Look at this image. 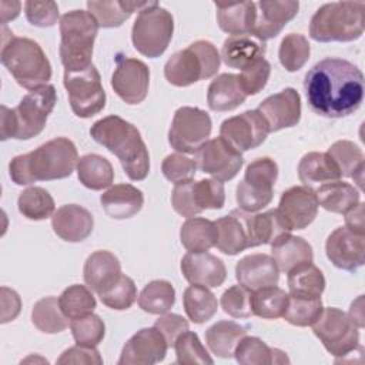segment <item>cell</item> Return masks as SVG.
Listing matches in <instances>:
<instances>
[{"label": "cell", "instance_id": "6da1fadb", "mask_svg": "<svg viewBox=\"0 0 365 365\" xmlns=\"http://www.w3.org/2000/svg\"><path fill=\"white\" fill-rule=\"evenodd\" d=\"M304 90L315 114L342 118L354 114L364 101V74L348 60L327 57L308 70Z\"/></svg>", "mask_w": 365, "mask_h": 365}, {"label": "cell", "instance_id": "7a4b0ae2", "mask_svg": "<svg viewBox=\"0 0 365 365\" xmlns=\"http://www.w3.org/2000/svg\"><path fill=\"white\" fill-rule=\"evenodd\" d=\"M77 163L76 144L66 137H57L27 154L13 157L9 174L14 184L30 185L37 181L67 178L76 170Z\"/></svg>", "mask_w": 365, "mask_h": 365}, {"label": "cell", "instance_id": "3957f363", "mask_svg": "<svg viewBox=\"0 0 365 365\" xmlns=\"http://www.w3.org/2000/svg\"><path fill=\"white\" fill-rule=\"evenodd\" d=\"M90 135L120 160L130 180L141 181L147 178L150 173V154L134 124L118 115H107L91 125Z\"/></svg>", "mask_w": 365, "mask_h": 365}, {"label": "cell", "instance_id": "277c9868", "mask_svg": "<svg viewBox=\"0 0 365 365\" xmlns=\"http://www.w3.org/2000/svg\"><path fill=\"white\" fill-rule=\"evenodd\" d=\"M57 103L54 86L46 84L30 90L14 108L1 106L0 138L30 140L38 135Z\"/></svg>", "mask_w": 365, "mask_h": 365}, {"label": "cell", "instance_id": "5b68a950", "mask_svg": "<svg viewBox=\"0 0 365 365\" xmlns=\"http://www.w3.org/2000/svg\"><path fill=\"white\" fill-rule=\"evenodd\" d=\"M1 64L19 86L34 90L51 78V64L41 46L27 37H17L3 26Z\"/></svg>", "mask_w": 365, "mask_h": 365}, {"label": "cell", "instance_id": "8992f818", "mask_svg": "<svg viewBox=\"0 0 365 365\" xmlns=\"http://www.w3.org/2000/svg\"><path fill=\"white\" fill-rule=\"evenodd\" d=\"M365 1H332L321 6L309 21V37L319 43L354 41L364 34Z\"/></svg>", "mask_w": 365, "mask_h": 365}, {"label": "cell", "instance_id": "52a82bcc", "mask_svg": "<svg viewBox=\"0 0 365 365\" xmlns=\"http://www.w3.org/2000/svg\"><path fill=\"white\" fill-rule=\"evenodd\" d=\"M98 23L87 10H71L60 17V60L64 71L90 67Z\"/></svg>", "mask_w": 365, "mask_h": 365}, {"label": "cell", "instance_id": "ba28073f", "mask_svg": "<svg viewBox=\"0 0 365 365\" xmlns=\"http://www.w3.org/2000/svg\"><path fill=\"white\" fill-rule=\"evenodd\" d=\"M221 56L208 40H197L187 48L174 53L164 66L165 80L175 87H188L215 76Z\"/></svg>", "mask_w": 365, "mask_h": 365}, {"label": "cell", "instance_id": "9c48e42d", "mask_svg": "<svg viewBox=\"0 0 365 365\" xmlns=\"http://www.w3.org/2000/svg\"><path fill=\"white\" fill-rule=\"evenodd\" d=\"M173 33V14L158 3L151 1L150 6L138 11L131 29V41L140 54L157 58L170 46Z\"/></svg>", "mask_w": 365, "mask_h": 365}, {"label": "cell", "instance_id": "30bf717a", "mask_svg": "<svg viewBox=\"0 0 365 365\" xmlns=\"http://www.w3.org/2000/svg\"><path fill=\"white\" fill-rule=\"evenodd\" d=\"M277 178L278 165L271 157H259L251 161L235 190L238 208L244 212H257L265 208L272 201Z\"/></svg>", "mask_w": 365, "mask_h": 365}, {"label": "cell", "instance_id": "8fae6325", "mask_svg": "<svg viewBox=\"0 0 365 365\" xmlns=\"http://www.w3.org/2000/svg\"><path fill=\"white\" fill-rule=\"evenodd\" d=\"M311 327L324 348L334 356L342 358L359 348V328L339 308H324L319 318Z\"/></svg>", "mask_w": 365, "mask_h": 365}, {"label": "cell", "instance_id": "7c38bea8", "mask_svg": "<svg viewBox=\"0 0 365 365\" xmlns=\"http://www.w3.org/2000/svg\"><path fill=\"white\" fill-rule=\"evenodd\" d=\"M225 202L224 184L215 178L188 180L174 184L171 205L174 211L191 218L205 210H220Z\"/></svg>", "mask_w": 365, "mask_h": 365}, {"label": "cell", "instance_id": "4fadbf2b", "mask_svg": "<svg viewBox=\"0 0 365 365\" xmlns=\"http://www.w3.org/2000/svg\"><path fill=\"white\" fill-rule=\"evenodd\" d=\"M63 84L70 107L77 117L90 118L106 107V91L94 64L81 71H64Z\"/></svg>", "mask_w": 365, "mask_h": 365}, {"label": "cell", "instance_id": "5bb4252c", "mask_svg": "<svg viewBox=\"0 0 365 365\" xmlns=\"http://www.w3.org/2000/svg\"><path fill=\"white\" fill-rule=\"evenodd\" d=\"M211 130L212 121L205 110L184 106L174 113L168 143L177 153L194 154L208 140Z\"/></svg>", "mask_w": 365, "mask_h": 365}, {"label": "cell", "instance_id": "9a60e30c", "mask_svg": "<svg viewBox=\"0 0 365 365\" xmlns=\"http://www.w3.org/2000/svg\"><path fill=\"white\" fill-rule=\"evenodd\" d=\"M194 161L200 171L221 182L232 180L244 164L242 154L221 137L207 140L194 153Z\"/></svg>", "mask_w": 365, "mask_h": 365}, {"label": "cell", "instance_id": "2e32d148", "mask_svg": "<svg viewBox=\"0 0 365 365\" xmlns=\"http://www.w3.org/2000/svg\"><path fill=\"white\" fill-rule=\"evenodd\" d=\"M111 87L124 103L140 104L148 94L150 68L138 58L118 54L111 76Z\"/></svg>", "mask_w": 365, "mask_h": 365}, {"label": "cell", "instance_id": "e0dca14e", "mask_svg": "<svg viewBox=\"0 0 365 365\" xmlns=\"http://www.w3.org/2000/svg\"><path fill=\"white\" fill-rule=\"evenodd\" d=\"M268 134V125L257 110H247L232 115L224 120L220 127V137L240 153L259 147Z\"/></svg>", "mask_w": 365, "mask_h": 365}, {"label": "cell", "instance_id": "ac0fdd59", "mask_svg": "<svg viewBox=\"0 0 365 365\" xmlns=\"http://www.w3.org/2000/svg\"><path fill=\"white\" fill-rule=\"evenodd\" d=\"M315 190L305 185H294L285 190L279 198L278 214L289 231L307 228L318 214Z\"/></svg>", "mask_w": 365, "mask_h": 365}, {"label": "cell", "instance_id": "d6986e66", "mask_svg": "<svg viewBox=\"0 0 365 365\" xmlns=\"http://www.w3.org/2000/svg\"><path fill=\"white\" fill-rule=\"evenodd\" d=\"M325 252L328 259L339 269L355 271L365 262V234L338 227L327 238Z\"/></svg>", "mask_w": 365, "mask_h": 365}, {"label": "cell", "instance_id": "ffe728a7", "mask_svg": "<svg viewBox=\"0 0 365 365\" xmlns=\"http://www.w3.org/2000/svg\"><path fill=\"white\" fill-rule=\"evenodd\" d=\"M168 344L164 335L153 325L137 331L123 346L118 365H153L167 355Z\"/></svg>", "mask_w": 365, "mask_h": 365}, {"label": "cell", "instance_id": "44dd1931", "mask_svg": "<svg viewBox=\"0 0 365 365\" xmlns=\"http://www.w3.org/2000/svg\"><path fill=\"white\" fill-rule=\"evenodd\" d=\"M257 111L264 117L269 133L294 127L301 120V96L295 88L287 87L262 100Z\"/></svg>", "mask_w": 365, "mask_h": 365}, {"label": "cell", "instance_id": "7402d4cb", "mask_svg": "<svg viewBox=\"0 0 365 365\" xmlns=\"http://www.w3.org/2000/svg\"><path fill=\"white\" fill-rule=\"evenodd\" d=\"M299 10L295 0H261L257 3V21L251 36L261 41L277 37Z\"/></svg>", "mask_w": 365, "mask_h": 365}, {"label": "cell", "instance_id": "603a6c76", "mask_svg": "<svg viewBox=\"0 0 365 365\" xmlns=\"http://www.w3.org/2000/svg\"><path fill=\"white\" fill-rule=\"evenodd\" d=\"M180 268L190 284L204 285L207 288H217L227 278L224 261L207 251L187 252L181 259Z\"/></svg>", "mask_w": 365, "mask_h": 365}, {"label": "cell", "instance_id": "cb8c5ba5", "mask_svg": "<svg viewBox=\"0 0 365 365\" xmlns=\"http://www.w3.org/2000/svg\"><path fill=\"white\" fill-rule=\"evenodd\" d=\"M53 231L67 242L84 241L94 228L91 212L78 204H66L51 215Z\"/></svg>", "mask_w": 365, "mask_h": 365}, {"label": "cell", "instance_id": "d4e9b609", "mask_svg": "<svg viewBox=\"0 0 365 365\" xmlns=\"http://www.w3.org/2000/svg\"><path fill=\"white\" fill-rule=\"evenodd\" d=\"M235 278L238 284L251 291L277 285L279 269L275 259L268 254H250L241 258L235 265Z\"/></svg>", "mask_w": 365, "mask_h": 365}, {"label": "cell", "instance_id": "484cf974", "mask_svg": "<svg viewBox=\"0 0 365 365\" xmlns=\"http://www.w3.org/2000/svg\"><path fill=\"white\" fill-rule=\"evenodd\" d=\"M242 220L248 237V248L274 244L284 234L291 232L281 220L277 208L265 212H244Z\"/></svg>", "mask_w": 365, "mask_h": 365}, {"label": "cell", "instance_id": "4316f807", "mask_svg": "<svg viewBox=\"0 0 365 365\" xmlns=\"http://www.w3.org/2000/svg\"><path fill=\"white\" fill-rule=\"evenodd\" d=\"M104 212L114 220H127L138 214L144 204L141 190L131 184H114L100 197Z\"/></svg>", "mask_w": 365, "mask_h": 365}, {"label": "cell", "instance_id": "83f0119b", "mask_svg": "<svg viewBox=\"0 0 365 365\" xmlns=\"http://www.w3.org/2000/svg\"><path fill=\"white\" fill-rule=\"evenodd\" d=\"M121 275V264L118 258L106 250L94 251L84 262L83 277L87 287L100 294L110 287Z\"/></svg>", "mask_w": 365, "mask_h": 365}, {"label": "cell", "instance_id": "f1b7e54d", "mask_svg": "<svg viewBox=\"0 0 365 365\" xmlns=\"http://www.w3.org/2000/svg\"><path fill=\"white\" fill-rule=\"evenodd\" d=\"M267 46L264 41L251 34L230 36L224 40L221 48V60L231 68L242 70L247 66L264 58Z\"/></svg>", "mask_w": 365, "mask_h": 365}, {"label": "cell", "instance_id": "f546056e", "mask_svg": "<svg viewBox=\"0 0 365 365\" xmlns=\"http://www.w3.org/2000/svg\"><path fill=\"white\" fill-rule=\"evenodd\" d=\"M220 29L231 36L251 34L257 21V3H214Z\"/></svg>", "mask_w": 365, "mask_h": 365}, {"label": "cell", "instance_id": "4dcf8cb0", "mask_svg": "<svg viewBox=\"0 0 365 365\" xmlns=\"http://www.w3.org/2000/svg\"><path fill=\"white\" fill-rule=\"evenodd\" d=\"M247 98L238 74L222 73L208 86L207 104L212 111H231L240 107Z\"/></svg>", "mask_w": 365, "mask_h": 365}, {"label": "cell", "instance_id": "1f68e13d", "mask_svg": "<svg viewBox=\"0 0 365 365\" xmlns=\"http://www.w3.org/2000/svg\"><path fill=\"white\" fill-rule=\"evenodd\" d=\"M298 178L305 187L317 190L324 184L338 181L342 177L328 153L312 151L301 158L298 164Z\"/></svg>", "mask_w": 365, "mask_h": 365}, {"label": "cell", "instance_id": "d6a6232c", "mask_svg": "<svg viewBox=\"0 0 365 365\" xmlns=\"http://www.w3.org/2000/svg\"><path fill=\"white\" fill-rule=\"evenodd\" d=\"M214 222L217 225L215 247L218 251L227 255H237L248 248V237L241 210H232L228 215H224Z\"/></svg>", "mask_w": 365, "mask_h": 365}, {"label": "cell", "instance_id": "836d02e7", "mask_svg": "<svg viewBox=\"0 0 365 365\" xmlns=\"http://www.w3.org/2000/svg\"><path fill=\"white\" fill-rule=\"evenodd\" d=\"M271 257L275 259L278 269L287 274L302 262H311L314 251L307 240L288 232L271 244Z\"/></svg>", "mask_w": 365, "mask_h": 365}, {"label": "cell", "instance_id": "e575fe53", "mask_svg": "<svg viewBox=\"0 0 365 365\" xmlns=\"http://www.w3.org/2000/svg\"><path fill=\"white\" fill-rule=\"evenodd\" d=\"M151 1H128V0H103L87 1V11H90L103 29L120 27L134 11H141Z\"/></svg>", "mask_w": 365, "mask_h": 365}, {"label": "cell", "instance_id": "d590c367", "mask_svg": "<svg viewBox=\"0 0 365 365\" xmlns=\"http://www.w3.org/2000/svg\"><path fill=\"white\" fill-rule=\"evenodd\" d=\"M318 204L334 214H346L361 202L359 191L349 182L332 181L315 190Z\"/></svg>", "mask_w": 365, "mask_h": 365}, {"label": "cell", "instance_id": "8d00e7d4", "mask_svg": "<svg viewBox=\"0 0 365 365\" xmlns=\"http://www.w3.org/2000/svg\"><path fill=\"white\" fill-rule=\"evenodd\" d=\"M234 358L241 365H271L289 364L285 352L268 346L258 336L244 335L234 349Z\"/></svg>", "mask_w": 365, "mask_h": 365}, {"label": "cell", "instance_id": "74e56055", "mask_svg": "<svg viewBox=\"0 0 365 365\" xmlns=\"http://www.w3.org/2000/svg\"><path fill=\"white\" fill-rule=\"evenodd\" d=\"M76 170L78 181L93 191L108 188L114 181V168L111 163L98 154H86L80 157Z\"/></svg>", "mask_w": 365, "mask_h": 365}, {"label": "cell", "instance_id": "f35d334b", "mask_svg": "<svg viewBox=\"0 0 365 365\" xmlns=\"http://www.w3.org/2000/svg\"><path fill=\"white\" fill-rule=\"evenodd\" d=\"M180 240L188 252H204L215 247L217 225L202 217H191L181 225Z\"/></svg>", "mask_w": 365, "mask_h": 365}, {"label": "cell", "instance_id": "ab89813d", "mask_svg": "<svg viewBox=\"0 0 365 365\" xmlns=\"http://www.w3.org/2000/svg\"><path fill=\"white\" fill-rule=\"evenodd\" d=\"M247 329L234 321H218L205 331V342L211 354L218 358H232L240 339Z\"/></svg>", "mask_w": 365, "mask_h": 365}, {"label": "cell", "instance_id": "60d3db41", "mask_svg": "<svg viewBox=\"0 0 365 365\" xmlns=\"http://www.w3.org/2000/svg\"><path fill=\"white\" fill-rule=\"evenodd\" d=\"M328 155L336 164L341 177H351L359 188H362L364 177V153L355 143L349 140H338L328 148Z\"/></svg>", "mask_w": 365, "mask_h": 365}, {"label": "cell", "instance_id": "b9f144b4", "mask_svg": "<svg viewBox=\"0 0 365 365\" xmlns=\"http://www.w3.org/2000/svg\"><path fill=\"white\" fill-rule=\"evenodd\" d=\"M289 294L302 297H321L325 289V277L322 271L311 262H302L287 272Z\"/></svg>", "mask_w": 365, "mask_h": 365}, {"label": "cell", "instance_id": "7bdbcfd3", "mask_svg": "<svg viewBox=\"0 0 365 365\" xmlns=\"http://www.w3.org/2000/svg\"><path fill=\"white\" fill-rule=\"evenodd\" d=\"M182 305L188 319L194 324L210 321L218 309L217 297L204 285L191 284L182 294Z\"/></svg>", "mask_w": 365, "mask_h": 365}, {"label": "cell", "instance_id": "ee69618b", "mask_svg": "<svg viewBox=\"0 0 365 365\" xmlns=\"http://www.w3.org/2000/svg\"><path fill=\"white\" fill-rule=\"evenodd\" d=\"M175 302V289L165 279L148 282L138 295V307L148 314L163 315L170 312Z\"/></svg>", "mask_w": 365, "mask_h": 365}, {"label": "cell", "instance_id": "f6af8a7d", "mask_svg": "<svg viewBox=\"0 0 365 365\" xmlns=\"http://www.w3.org/2000/svg\"><path fill=\"white\" fill-rule=\"evenodd\" d=\"M31 322L44 334H58L68 327V318L63 314L56 297H44L34 304Z\"/></svg>", "mask_w": 365, "mask_h": 365}, {"label": "cell", "instance_id": "bcb514c9", "mask_svg": "<svg viewBox=\"0 0 365 365\" xmlns=\"http://www.w3.org/2000/svg\"><path fill=\"white\" fill-rule=\"evenodd\" d=\"M17 208L27 220L40 221L54 214L56 204L47 190L41 187H29L20 192Z\"/></svg>", "mask_w": 365, "mask_h": 365}, {"label": "cell", "instance_id": "7dc6e473", "mask_svg": "<svg viewBox=\"0 0 365 365\" xmlns=\"http://www.w3.org/2000/svg\"><path fill=\"white\" fill-rule=\"evenodd\" d=\"M321 297H302L288 294L282 318L295 327H311L322 314Z\"/></svg>", "mask_w": 365, "mask_h": 365}, {"label": "cell", "instance_id": "c3c4849f", "mask_svg": "<svg viewBox=\"0 0 365 365\" xmlns=\"http://www.w3.org/2000/svg\"><path fill=\"white\" fill-rule=\"evenodd\" d=\"M288 302V294L277 287L269 285L252 291V314L264 319H277L282 317Z\"/></svg>", "mask_w": 365, "mask_h": 365}, {"label": "cell", "instance_id": "681fc988", "mask_svg": "<svg viewBox=\"0 0 365 365\" xmlns=\"http://www.w3.org/2000/svg\"><path fill=\"white\" fill-rule=\"evenodd\" d=\"M58 304L63 314L71 321L87 314H91L97 305L93 291L80 284L67 287L58 297Z\"/></svg>", "mask_w": 365, "mask_h": 365}, {"label": "cell", "instance_id": "f907efd6", "mask_svg": "<svg viewBox=\"0 0 365 365\" xmlns=\"http://www.w3.org/2000/svg\"><path fill=\"white\" fill-rule=\"evenodd\" d=\"M309 54H311V46L305 36L299 33H289L281 40L278 57H279L281 66L287 71L294 73L301 70L308 61Z\"/></svg>", "mask_w": 365, "mask_h": 365}, {"label": "cell", "instance_id": "816d5d0a", "mask_svg": "<svg viewBox=\"0 0 365 365\" xmlns=\"http://www.w3.org/2000/svg\"><path fill=\"white\" fill-rule=\"evenodd\" d=\"M98 297L106 307L115 311H124L135 302L137 287L128 275L121 274L110 287L101 291Z\"/></svg>", "mask_w": 365, "mask_h": 365}, {"label": "cell", "instance_id": "f5cc1de1", "mask_svg": "<svg viewBox=\"0 0 365 365\" xmlns=\"http://www.w3.org/2000/svg\"><path fill=\"white\" fill-rule=\"evenodd\" d=\"M175 362L181 365L191 364H212L214 359L210 356L208 351L200 341L198 335L192 331L182 332L174 342Z\"/></svg>", "mask_w": 365, "mask_h": 365}, {"label": "cell", "instance_id": "db71d44e", "mask_svg": "<svg viewBox=\"0 0 365 365\" xmlns=\"http://www.w3.org/2000/svg\"><path fill=\"white\" fill-rule=\"evenodd\" d=\"M70 329L76 344L84 346H97L106 335V325L103 319L93 312L71 319Z\"/></svg>", "mask_w": 365, "mask_h": 365}, {"label": "cell", "instance_id": "11a10c76", "mask_svg": "<svg viewBox=\"0 0 365 365\" xmlns=\"http://www.w3.org/2000/svg\"><path fill=\"white\" fill-rule=\"evenodd\" d=\"M251 298L252 291L238 284L230 287L222 292L220 304L222 311L232 318H250L254 315Z\"/></svg>", "mask_w": 365, "mask_h": 365}, {"label": "cell", "instance_id": "9f6ffc18", "mask_svg": "<svg viewBox=\"0 0 365 365\" xmlns=\"http://www.w3.org/2000/svg\"><path fill=\"white\" fill-rule=\"evenodd\" d=\"M271 74V64L265 58H259L255 63L247 66L238 74L241 87L248 96H255L267 86Z\"/></svg>", "mask_w": 365, "mask_h": 365}, {"label": "cell", "instance_id": "6f0895ef", "mask_svg": "<svg viewBox=\"0 0 365 365\" xmlns=\"http://www.w3.org/2000/svg\"><path fill=\"white\" fill-rule=\"evenodd\" d=\"M161 171L168 181L178 184L194 178L197 173V164L182 153H173L163 160Z\"/></svg>", "mask_w": 365, "mask_h": 365}, {"label": "cell", "instance_id": "680465c9", "mask_svg": "<svg viewBox=\"0 0 365 365\" xmlns=\"http://www.w3.org/2000/svg\"><path fill=\"white\" fill-rule=\"evenodd\" d=\"M24 14L31 26L47 29L56 26L58 20V6L56 1H34L29 0L24 3Z\"/></svg>", "mask_w": 365, "mask_h": 365}, {"label": "cell", "instance_id": "91938a15", "mask_svg": "<svg viewBox=\"0 0 365 365\" xmlns=\"http://www.w3.org/2000/svg\"><path fill=\"white\" fill-rule=\"evenodd\" d=\"M154 327L164 335L168 348L174 346L175 339L185 331H188V322L178 314H163L154 322Z\"/></svg>", "mask_w": 365, "mask_h": 365}, {"label": "cell", "instance_id": "94428289", "mask_svg": "<svg viewBox=\"0 0 365 365\" xmlns=\"http://www.w3.org/2000/svg\"><path fill=\"white\" fill-rule=\"evenodd\" d=\"M58 365L64 364H91V365H101L103 358L96 346H84L76 344L74 346L67 348L60 358L57 359Z\"/></svg>", "mask_w": 365, "mask_h": 365}, {"label": "cell", "instance_id": "6125c7cd", "mask_svg": "<svg viewBox=\"0 0 365 365\" xmlns=\"http://www.w3.org/2000/svg\"><path fill=\"white\" fill-rule=\"evenodd\" d=\"M21 308V299L14 289L1 287V324L13 321Z\"/></svg>", "mask_w": 365, "mask_h": 365}, {"label": "cell", "instance_id": "be15d7a7", "mask_svg": "<svg viewBox=\"0 0 365 365\" xmlns=\"http://www.w3.org/2000/svg\"><path fill=\"white\" fill-rule=\"evenodd\" d=\"M345 227L354 232L365 234V224H364V204L359 202L356 207L349 210L345 214Z\"/></svg>", "mask_w": 365, "mask_h": 365}, {"label": "cell", "instance_id": "e7e4bbea", "mask_svg": "<svg viewBox=\"0 0 365 365\" xmlns=\"http://www.w3.org/2000/svg\"><path fill=\"white\" fill-rule=\"evenodd\" d=\"M20 1H7L1 0L0 1V16H1V24L6 26L9 20H14L20 14Z\"/></svg>", "mask_w": 365, "mask_h": 365}, {"label": "cell", "instance_id": "03108f58", "mask_svg": "<svg viewBox=\"0 0 365 365\" xmlns=\"http://www.w3.org/2000/svg\"><path fill=\"white\" fill-rule=\"evenodd\" d=\"M362 301H364V297L359 295V297L351 304V308H349V312H348L349 318L355 322V325H356L359 329L364 328V304H362Z\"/></svg>", "mask_w": 365, "mask_h": 365}]
</instances>
